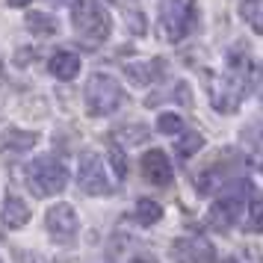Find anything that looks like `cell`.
I'll return each instance as SVG.
<instances>
[{
	"label": "cell",
	"instance_id": "4",
	"mask_svg": "<svg viewBox=\"0 0 263 263\" xmlns=\"http://www.w3.org/2000/svg\"><path fill=\"white\" fill-rule=\"evenodd\" d=\"M124 104V89L109 74H92L86 83V109L92 116H112Z\"/></svg>",
	"mask_w": 263,
	"mask_h": 263
},
{
	"label": "cell",
	"instance_id": "25",
	"mask_svg": "<svg viewBox=\"0 0 263 263\" xmlns=\"http://www.w3.org/2000/svg\"><path fill=\"white\" fill-rule=\"evenodd\" d=\"M257 168H260V172H263V154L257 157Z\"/></svg>",
	"mask_w": 263,
	"mask_h": 263
},
{
	"label": "cell",
	"instance_id": "18",
	"mask_svg": "<svg viewBox=\"0 0 263 263\" xmlns=\"http://www.w3.org/2000/svg\"><path fill=\"white\" fill-rule=\"evenodd\" d=\"M112 139L121 145H136V142H145L148 139V130L139 127V124H127V127H119V130L112 133Z\"/></svg>",
	"mask_w": 263,
	"mask_h": 263
},
{
	"label": "cell",
	"instance_id": "8",
	"mask_svg": "<svg viewBox=\"0 0 263 263\" xmlns=\"http://www.w3.org/2000/svg\"><path fill=\"white\" fill-rule=\"evenodd\" d=\"M45 228H48V234L57 242H71L77 237V231H80V219H77V210H74L71 204H53L48 207V216H45Z\"/></svg>",
	"mask_w": 263,
	"mask_h": 263
},
{
	"label": "cell",
	"instance_id": "7",
	"mask_svg": "<svg viewBox=\"0 0 263 263\" xmlns=\"http://www.w3.org/2000/svg\"><path fill=\"white\" fill-rule=\"evenodd\" d=\"M77 180H80V190L86 195H109L112 192V183L107 178V168H104V160L92 151H86L80 157V172H77Z\"/></svg>",
	"mask_w": 263,
	"mask_h": 263
},
{
	"label": "cell",
	"instance_id": "21",
	"mask_svg": "<svg viewBox=\"0 0 263 263\" xmlns=\"http://www.w3.org/2000/svg\"><path fill=\"white\" fill-rule=\"evenodd\" d=\"M222 263H263V254L254 249V246H246V249L234 251L231 257H225Z\"/></svg>",
	"mask_w": 263,
	"mask_h": 263
},
{
	"label": "cell",
	"instance_id": "5",
	"mask_svg": "<svg viewBox=\"0 0 263 263\" xmlns=\"http://www.w3.org/2000/svg\"><path fill=\"white\" fill-rule=\"evenodd\" d=\"M27 183L33 186L36 195L62 192L65 183H68V168L62 166L60 160H53V157H39V160H33L30 168H27Z\"/></svg>",
	"mask_w": 263,
	"mask_h": 263
},
{
	"label": "cell",
	"instance_id": "13",
	"mask_svg": "<svg viewBox=\"0 0 263 263\" xmlns=\"http://www.w3.org/2000/svg\"><path fill=\"white\" fill-rule=\"evenodd\" d=\"M0 222L6 228H12V231H18V228H24L27 222H30V207H27L21 198H6V204H3V213H0Z\"/></svg>",
	"mask_w": 263,
	"mask_h": 263
},
{
	"label": "cell",
	"instance_id": "3",
	"mask_svg": "<svg viewBox=\"0 0 263 263\" xmlns=\"http://www.w3.org/2000/svg\"><path fill=\"white\" fill-rule=\"evenodd\" d=\"M251 192L249 180H237V183H228L222 186V195L213 201L210 213H207V225L213 231H228L239 222V216L246 210V198Z\"/></svg>",
	"mask_w": 263,
	"mask_h": 263
},
{
	"label": "cell",
	"instance_id": "2",
	"mask_svg": "<svg viewBox=\"0 0 263 263\" xmlns=\"http://www.w3.org/2000/svg\"><path fill=\"white\" fill-rule=\"evenodd\" d=\"M71 27L86 45H104L112 33V18L98 0H77L71 6Z\"/></svg>",
	"mask_w": 263,
	"mask_h": 263
},
{
	"label": "cell",
	"instance_id": "1",
	"mask_svg": "<svg viewBox=\"0 0 263 263\" xmlns=\"http://www.w3.org/2000/svg\"><path fill=\"white\" fill-rule=\"evenodd\" d=\"M157 24L166 42H183L198 27L195 0H157Z\"/></svg>",
	"mask_w": 263,
	"mask_h": 263
},
{
	"label": "cell",
	"instance_id": "23",
	"mask_svg": "<svg viewBox=\"0 0 263 263\" xmlns=\"http://www.w3.org/2000/svg\"><path fill=\"white\" fill-rule=\"evenodd\" d=\"M9 6H15V9H21V6H27V3H33V0H6Z\"/></svg>",
	"mask_w": 263,
	"mask_h": 263
},
{
	"label": "cell",
	"instance_id": "15",
	"mask_svg": "<svg viewBox=\"0 0 263 263\" xmlns=\"http://www.w3.org/2000/svg\"><path fill=\"white\" fill-rule=\"evenodd\" d=\"M24 27L33 36H53V33H57V18L48 15V12H27Z\"/></svg>",
	"mask_w": 263,
	"mask_h": 263
},
{
	"label": "cell",
	"instance_id": "14",
	"mask_svg": "<svg viewBox=\"0 0 263 263\" xmlns=\"http://www.w3.org/2000/svg\"><path fill=\"white\" fill-rule=\"evenodd\" d=\"M239 18L251 27V33L263 36V0H239Z\"/></svg>",
	"mask_w": 263,
	"mask_h": 263
},
{
	"label": "cell",
	"instance_id": "17",
	"mask_svg": "<svg viewBox=\"0 0 263 263\" xmlns=\"http://www.w3.org/2000/svg\"><path fill=\"white\" fill-rule=\"evenodd\" d=\"M201 148H204L201 133H183L178 139V145H175V154H178V160H190V157H195Z\"/></svg>",
	"mask_w": 263,
	"mask_h": 263
},
{
	"label": "cell",
	"instance_id": "6",
	"mask_svg": "<svg viewBox=\"0 0 263 263\" xmlns=\"http://www.w3.org/2000/svg\"><path fill=\"white\" fill-rule=\"evenodd\" d=\"M207 89H210V104L216 112H234L242 104V98L249 95L242 80L231 71L219 74V77H207Z\"/></svg>",
	"mask_w": 263,
	"mask_h": 263
},
{
	"label": "cell",
	"instance_id": "24",
	"mask_svg": "<svg viewBox=\"0 0 263 263\" xmlns=\"http://www.w3.org/2000/svg\"><path fill=\"white\" fill-rule=\"evenodd\" d=\"M130 263H157V260H154V257H133Z\"/></svg>",
	"mask_w": 263,
	"mask_h": 263
},
{
	"label": "cell",
	"instance_id": "19",
	"mask_svg": "<svg viewBox=\"0 0 263 263\" xmlns=\"http://www.w3.org/2000/svg\"><path fill=\"white\" fill-rule=\"evenodd\" d=\"M157 130L163 133V136H178V133H183V119H180L178 112H163L157 119Z\"/></svg>",
	"mask_w": 263,
	"mask_h": 263
},
{
	"label": "cell",
	"instance_id": "20",
	"mask_svg": "<svg viewBox=\"0 0 263 263\" xmlns=\"http://www.w3.org/2000/svg\"><path fill=\"white\" fill-rule=\"evenodd\" d=\"M246 228L263 234V198H251L249 210H246Z\"/></svg>",
	"mask_w": 263,
	"mask_h": 263
},
{
	"label": "cell",
	"instance_id": "12",
	"mask_svg": "<svg viewBox=\"0 0 263 263\" xmlns=\"http://www.w3.org/2000/svg\"><path fill=\"white\" fill-rule=\"evenodd\" d=\"M163 71V62L154 60V62H130V65H124V74H127V80L136 86H148L154 83L157 77Z\"/></svg>",
	"mask_w": 263,
	"mask_h": 263
},
{
	"label": "cell",
	"instance_id": "22",
	"mask_svg": "<svg viewBox=\"0 0 263 263\" xmlns=\"http://www.w3.org/2000/svg\"><path fill=\"white\" fill-rule=\"evenodd\" d=\"M109 163H112V172L119 175V180H124V175H127V160H124V154H121L116 145L109 148Z\"/></svg>",
	"mask_w": 263,
	"mask_h": 263
},
{
	"label": "cell",
	"instance_id": "11",
	"mask_svg": "<svg viewBox=\"0 0 263 263\" xmlns=\"http://www.w3.org/2000/svg\"><path fill=\"white\" fill-rule=\"evenodd\" d=\"M48 71L53 74L57 80H74V77L80 74V57L71 53V50H60V53L50 57Z\"/></svg>",
	"mask_w": 263,
	"mask_h": 263
},
{
	"label": "cell",
	"instance_id": "16",
	"mask_svg": "<svg viewBox=\"0 0 263 263\" xmlns=\"http://www.w3.org/2000/svg\"><path fill=\"white\" fill-rule=\"evenodd\" d=\"M160 219H163V207L157 201H151V198H139V201H136V222H139V225H145V228L157 225Z\"/></svg>",
	"mask_w": 263,
	"mask_h": 263
},
{
	"label": "cell",
	"instance_id": "9",
	"mask_svg": "<svg viewBox=\"0 0 263 263\" xmlns=\"http://www.w3.org/2000/svg\"><path fill=\"white\" fill-rule=\"evenodd\" d=\"M172 260L175 263H219L216 249L204 237H180L172 242Z\"/></svg>",
	"mask_w": 263,
	"mask_h": 263
},
{
	"label": "cell",
	"instance_id": "10",
	"mask_svg": "<svg viewBox=\"0 0 263 263\" xmlns=\"http://www.w3.org/2000/svg\"><path fill=\"white\" fill-rule=\"evenodd\" d=\"M142 178L148 183H154V186H172V180H175V168L168 163V157L160 151V148H151V151H145L142 154Z\"/></svg>",
	"mask_w": 263,
	"mask_h": 263
}]
</instances>
